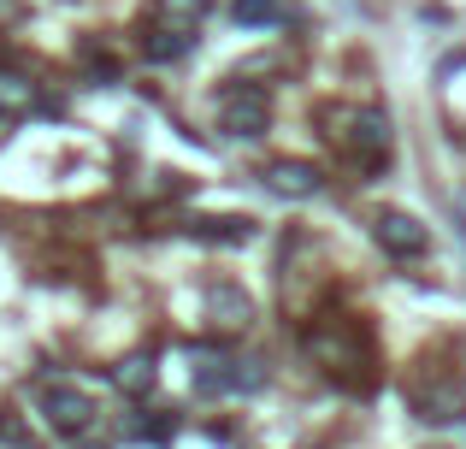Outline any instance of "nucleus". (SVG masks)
<instances>
[{
  "label": "nucleus",
  "instance_id": "1",
  "mask_svg": "<svg viewBox=\"0 0 466 449\" xmlns=\"http://www.w3.org/2000/svg\"><path fill=\"white\" fill-rule=\"evenodd\" d=\"M330 142L349 160H360L366 172H378L390 160V113L384 107H337L330 113Z\"/></svg>",
  "mask_w": 466,
  "mask_h": 449
},
{
  "label": "nucleus",
  "instance_id": "2",
  "mask_svg": "<svg viewBox=\"0 0 466 449\" xmlns=\"http://www.w3.org/2000/svg\"><path fill=\"white\" fill-rule=\"evenodd\" d=\"M308 355L330 379H337V372H354V367H372V343H366V332L354 320H330V325H319V332H308Z\"/></svg>",
  "mask_w": 466,
  "mask_h": 449
},
{
  "label": "nucleus",
  "instance_id": "3",
  "mask_svg": "<svg viewBox=\"0 0 466 449\" xmlns=\"http://www.w3.org/2000/svg\"><path fill=\"white\" fill-rule=\"evenodd\" d=\"M35 408H42V426L54 432V438H83L95 420V396L83 391V384H66V379H47L42 396H35Z\"/></svg>",
  "mask_w": 466,
  "mask_h": 449
},
{
  "label": "nucleus",
  "instance_id": "4",
  "mask_svg": "<svg viewBox=\"0 0 466 449\" xmlns=\"http://www.w3.org/2000/svg\"><path fill=\"white\" fill-rule=\"evenodd\" d=\"M218 130L225 137H266L272 130V95L260 83H230L218 95Z\"/></svg>",
  "mask_w": 466,
  "mask_h": 449
},
{
  "label": "nucleus",
  "instance_id": "5",
  "mask_svg": "<svg viewBox=\"0 0 466 449\" xmlns=\"http://www.w3.org/2000/svg\"><path fill=\"white\" fill-rule=\"evenodd\" d=\"M372 237H378V249L384 254H396V260H413V254H425V242H431V230H425L413 213H401V208H384L372 219Z\"/></svg>",
  "mask_w": 466,
  "mask_h": 449
},
{
  "label": "nucleus",
  "instance_id": "6",
  "mask_svg": "<svg viewBox=\"0 0 466 449\" xmlns=\"http://www.w3.org/2000/svg\"><path fill=\"white\" fill-rule=\"evenodd\" d=\"M266 184H272L284 201H313L319 189H325V172H319L313 160H278L272 172H266Z\"/></svg>",
  "mask_w": 466,
  "mask_h": 449
},
{
  "label": "nucleus",
  "instance_id": "7",
  "mask_svg": "<svg viewBox=\"0 0 466 449\" xmlns=\"http://www.w3.org/2000/svg\"><path fill=\"white\" fill-rule=\"evenodd\" d=\"M207 18V0H154L148 6V30H171V36H195Z\"/></svg>",
  "mask_w": 466,
  "mask_h": 449
},
{
  "label": "nucleus",
  "instance_id": "8",
  "mask_svg": "<svg viewBox=\"0 0 466 449\" xmlns=\"http://www.w3.org/2000/svg\"><path fill=\"white\" fill-rule=\"evenodd\" d=\"M154 379H159L154 355H125V361L113 367V384H118L125 396H148V391H154Z\"/></svg>",
  "mask_w": 466,
  "mask_h": 449
},
{
  "label": "nucleus",
  "instance_id": "9",
  "mask_svg": "<svg viewBox=\"0 0 466 449\" xmlns=\"http://www.w3.org/2000/svg\"><path fill=\"white\" fill-rule=\"evenodd\" d=\"M201 242H248L254 237V219H237V213H213V219H195L189 225Z\"/></svg>",
  "mask_w": 466,
  "mask_h": 449
},
{
  "label": "nucleus",
  "instance_id": "10",
  "mask_svg": "<svg viewBox=\"0 0 466 449\" xmlns=\"http://www.w3.org/2000/svg\"><path fill=\"white\" fill-rule=\"evenodd\" d=\"M35 107V83L24 71H0V113H30Z\"/></svg>",
  "mask_w": 466,
  "mask_h": 449
},
{
  "label": "nucleus",
  "instance_id": "11",
  "mask_svg": "<svg viewBox=\"0 0 466 449\" xmlns=\"http://www.w3.org/2000/svg\"><path fill=\"white\" fill-rule=\"evenodd\" d=\"M237 24H248V30L284 24V0H237Z\"/></svg>",
  "mask_w": 466,
  "mask_h": 449
},
{
  "label": "nucleus",
  "instance_id": "12",
  "mask_svg": "<svg viewBox=\"0 0 466 449\" xmlns=\"http://www.w3.org/2000/svg\"><path fill=\"white\" fill-rule=\"evenodd\" d=\"M142 47H148V59H183L195 47V36H171V30H148L142 36Z\"/></svg>",
  "mask_w": 466,
  "mask_h": 449
},
{
  "label": "nucleus",
  "instance_id": "13",
  "mask_svg": "<svg viewBox=\"0 0 466 449\" xmlns=\"http://www.w3.org/2000/svg\"><path fill=\"white\" fill-rule=\"evenodd\" d=\"M125 438H137V444H166L171 426H166V420H137V414H130V420H125Z\"/></svg>",
  "mask_w": 466,
  "mask_h": 449
},
{
  "label": "nucleus",
  "instance_id": "14",
  "mask_svg": "<svg viewBox=\"0 0 466 449\" xmlns=\"http://www.w3.org/2000/svg\"><path fill=\"white\" fill-rule=\"evenodd\" d=\"M213 308L225 313V325H237V320H248V296H237V290H213Z\"/></svg>",
  "mask_w": 466,
  "mask_h": 449
},
{
  "label": "nucleus",
  "instance_id": "15",
  "mask_svg": "<svg viewBox=\"0 0 466 449\" xmlns=\"http://www.w3.org/2000/svg\"><path fill=\"white\" fill-rule=\"evenodd\" d=\"M0 444H12V449H35V438H30V432H24V426H18L12 414L0 420Z\"/></svg>",
  "mask_w": 466,
  "mask_h": 449
},
{
  "label": "nucleus",
  "instance_id": "16",
  "mask_svg": "<svg viewBox=\"0 0 466 449\" xmlns=\"http://www.w3.org/2000/svg\"><path fill=\"white\" fill-rule=\"evenodd\" d=\"M83 449H106V444H83Z\"/></svg>",
  "mask_w": 466,
  "mask_h": 449
}]
</instances>
